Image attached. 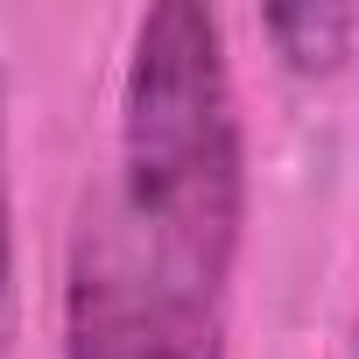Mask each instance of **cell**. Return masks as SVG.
<instances>
[{
  "mask_svg": "<svg viewBox=\"0 0 359 359\" xmlns=\"http://www.w3.org/2000/svg\"><path fill=\"white\" fill-rule=\"evenodd\" d=\"M15 338V205H8V127H0V359Z\"/></svg>",
  "mask_w": 359,
  "mask_h": 359,
  "instance_id": "277c9868",
  "label": "cell"
},
{
  "mask_svg": "<svg viewBox=\"0 0 359 359\" xmlns=\"http://www.w3.org/2000/svg\"><path fill=\"white\" fill-rule=\"evenodd\" d=\"M92 198L169 275L219 296L233 289L247 240V134L212 8L162 0L134 22L120 78V162Z\"/></svg>",
  "mask_w": 359,
  "mask_h": 359,
  "instance_id": "6da1fadb",
  "label": "cell"
},
{
  "mask_svg": "<svg viewBox=\"0 0 359 359\" xmlns=\"http://www.w3.org/2000/svg\"><path fill=\"white\" fill-rule=\"evenodd\" d=\"M352 359H359V317H352Z\"/></svg>",
  "mask_w": 359,
  "mask_h": 359,
  "instance_id": "5b68a950",
  "label": "cell"
},
{
  "mask_svg": "<svg viewBox=\"0 0 359 359\" xmlns=\"http://www.w3.org/2000/svg\"><path fill=\"white\" fill-rule=\"evenodd\" d=\"M64 359H226V296L148 261L85 198L64 261Z\"/></svg>",
  "mask_w": 359,
  "mask_h": 359,
  "instance_id": "7a4b0ae2",
  "label": "cell"
},
{
  "mask_svg": "<svg viewBox=\"0 0 359 359\" xmlns=\"http://www.w3.org/2000/svg\"><path fill=\"white\" fill-rule=\"evenodd\" d=\"M268 36H275V50L296 71H338L352 36H359V15L352 8H275Z\"/></svg>",
  "mask_w": 359,
  "mask_h": 359,
  "instance_id": "3957f363",
  "label": "cell"
}]
</instances>
